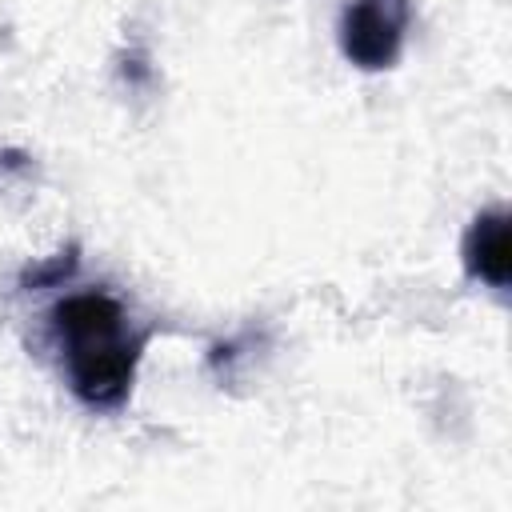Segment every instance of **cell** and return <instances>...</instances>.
Listing matches in <instances>:
<instances>
[{"label": "cell", "instance_id": "6da1fadb", "mask_svg": "<svg viewBox=\"0 0 512 512\" xmlns=\"http://www.w3.org/2000/svg\"><path fill=\"white\" fill-rule=\"evenodd\" d=\"M56 336L68 356V384L92 408H116L136 372L140 340L128 336L124 308L108 292H80L56 304Z\"/></svg>", "mask_w": 512, "mask_h": 512}, {"label": "cell", "instance_id": "3957f363", "mask_svg": "<svg viewBox=\"0 0 512 512\" xmlns=\"http://www.w3.org/2000/svg\"><path fill=\"white\" fill-rule=\"evenodd\" d=\"M464 268L492 284V288H504L508 276H512V240H508V212L504 208H492V212H480L464 236Z\"/></svg>", "mask_w": 512, "mask_h": 512}, {"label": "cell", "instance_id": "7a4b0ae2", "mask_svg": "<svg viewBox=\"0 0 512 512\" xmlns=\"http://www.w3.org/2000/svg\"><path fill=\"white\" fill-rule=\"evenodd\" d=\"M408 0H352L340 24V44L344 56L356 68H388L404 44V28H408Z\"/></svg>", "mask_w": 512, "mask_h": 512}]
</instances>
